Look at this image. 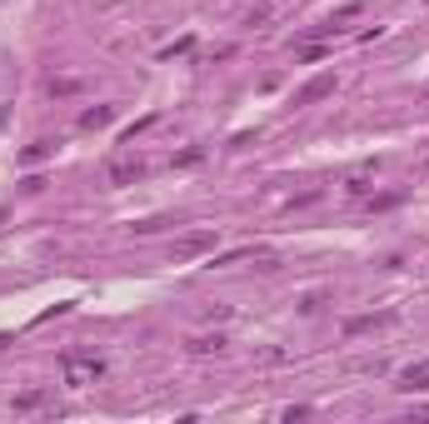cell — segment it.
I'll return each instance as SVG.
<instances>
[{
    "label": "cell",
    "instance_id": "8",
    "mask_svg": "<svg viewBox=\"0 0 429 424\" xmlns=\"http://www.w3.org/2000/svg\"><path fill=\"white\" fill-rule=\"evenodd\" d=\"M379 325H390V314H359V320H350V325H345V334L355 339V334H364V330H379Z\"/></svg>",
    "mask_w": 429,
    "mask_h": 424
},
{
    "label": "cell",
    "instance_id": "2",
    "mask_svg": "<svg viewBox=\"0 0 429 424\" xmlns=\"http://www.w3.org/2000/svg\"><path fill=\"white\" fill-rule=\"evenodd\" d=\"M200 254H214V230H185L170 245V260H200Z\"/></svg>",
    "mask_w": 429,
    "mask_h": 424
},
{
    "label": "cell",
    "instance_id": "10",
    "mask_svg": "<svg viewBox=\"0 0 429 424\" xmlns=\"http://www.w3.org/2000/svg\"><path fill=\"white\" fill-rule=\"evenodd\" d=\"M46 155H55V140H35L26 155H20V165H35V160H46Z\"/></svg>",
    "mask_w": 429,
    "mask_h": 424
},
{
    "label": "cell",
    "instance_id": "12",
    "mask_svg": "<svg viewBox=\"0 0 429 424\" xmlns=\"http://www.w3.org/2000/svg\"><path fill=\"white\" fill-rule=\"evenodd\" d=\"M155 120H160V115H145V120H135L130 130L120 135V145H135V135H145V130H150V125H155Z\"/></svg>",
    "mask_w": 429,
    "mask_h": 424
},
{
    "label": "cell",
    "instance_id": "6",
    "mask_svg": "<svg viewBox=\"0 0 429 424\" xmlns=\"http://www.w3.org/2000/svg\"><path fill=\"white\" fill-rule=\"evenodd\" d=\"M399 390H410V394H424V390H429V365H415V370H404V374H399Z\"/></svg>",
    "mask_w": 429,
    "mask_h": 424
},
{
    "label": "cell",
    "instance_id": "5",
    "mask_svg": "<svg viewBox=\"0 0 429 424\" xmlns=\"http://www.w3.org/2000/svg\"><path fill=\"white\" fill-rule=\"evenodd\" d=\"M46 405H50V394H46V390H26V394H15V399H10V410H15V414H30V410H46Z\"/></svg>",
    "mask_w": 429,
    "mask_h": 424
},
{
    "label": "cell",
    "instance_id": "1",
    "mask_svg": "<svg viewBox=\"0 0 429 424\" xmlns=\"http://www.w3.org/2000/svg\"><path fill=\"white\" fill-rule=\"evenodd\" d=\"M60 374H66V385L85 390V385H95V379L105 374V359H100V354H80V350H66V354H60Z\"/></svg>",
    "mask_w": 429,
    "mask_h": 424
},
{
    "label": "cell",
    "instance_id": "9",
    "mask_svg": "<svg viewBox=\"0 0 429 424\" xmlns=\"http://www.w3.org/2000/svg\"><path fill=\"white\" fill-rule=\"evenodd\" d=\"M225 350V334H200V339H190V354H220Z\"/></svg>",
    "mask_w": 429,
    "mask_h": 424
},
{
    "label": "cell",
    "instance_id": "14",
    "mask_svg": "<svg viewBox=\"0 0 429 424\" xmlns=\"http://www.w3.org/2000/svg\"><path fill=\"white\" fill-rule=\"evenodd\" d=\"M200 160H205V150H185V155H175V165H180V170H190V165H200Z\"/></svg>",
    "mask_w": 429,
    "mask_h": 424
},
{
    "label": "cell",
    "instance_id": "11",
    "mask_svg": "<svg viewBox=\"0 0 429 424\" xmlns=\"http://www.w3.org/2000/svg\"><path fill=\"white\" fill-rule=\"evenodd\" d=\"M190 46H195V35H180L175 46H165V50H160V60H175V55H190Z\"/></svg>",
    "mask_w": 429,
    "mask_h": 424
},
{
    "label": "cell",
    "instance_id": "4",
    "mask_svg": "<svg viewBox=\"0 0 429 424\" xmlns=\"http://www.w3.org/2000/svg\"><path fill=\"white\" fill-rule=\"evenodd\" d=\"M110 120H115V105H90V110H80V130H105Z\"/></svg>",
    "mask_w": 429,
    "mask_h": 424
},
{
    "label": "cell",
    "instance_id": "13",
    "mask_svg": "<svg viewBox=\"0 0 429 424\" xmlns=\"http://www.w3.org/2000/svg\"><path fill=\"white\" fill-rule=\"evenodd\" d=\"M80 80H50V95H75Z\"/></svg>",
    "mask_w": 429,
    "mask_h": 424
},
{
    "label": "cell",
    "instance_id": "7",
    "mask_svg": "<svg viewBox=\"0 0 429 424\" xmlns=\"http://www.w3.org/2000/svg\"><path fill=\"white\" fill-rule=\"evenodd\" d=\"M140 175H145L140 160H120V165H110V185H130V180H140Z\"/></svg>",
    "mask_w": 429,
    "mask_h": 424
},
{
    "label": "cell",
    "instance_id": "15",
    "mask_svg": "<svg viewBox=\"0 0 429 424\" xmlns=\"http://www.w3.org/2000/svg\"><path fill=\"white\" fill-rule=\"evenodd\" d=\"M325 55H330L325 46H305V50H299V60H325Z\"/></svg>",
    "mask_w": 429,
    "mask_h": 424
},
{
    "label": "cell",
    "instance_id": "3",
    "mask_svg": "<svg viewBox=\"0 0 429 424\" xmlns=\"http://www.w3.org/2000/svg\"><path fill=\"white\" fill-rule=\"evenodd\" d=\"M325 95H335V70H325V75L305 80V85L295 90V105H315V100H325Z\"/></svg>",
    "mask_w": 429,
    "mask_h": 424
}]
</instances>
